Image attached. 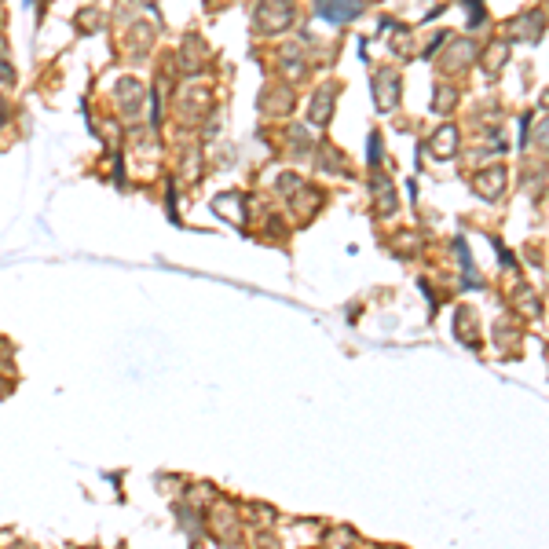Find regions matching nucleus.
Returning <instances> with one entry per match:
<instances>
[{"label":"nucleus","instance_id":"2","mask_svg":"<svg viewBox=\"0 0 549 549\" xmlns=\"http://www.w3.org/2000/svg\"><path fill=\"white\" fill-rule=\"evenodd\" d=\"M546 129H549V125H546ZM542 143H549V132H542Z\"/></svg>","mask_w":549,"mask_h":549},{"label":"nucleus","instance_id":"1","mask_svg":"<svg viewBox=\"0 0 549 549\" xmlns=\"http://www.w3.org/2000/svg\"><path fill=\"white\" fill-rule=\"evenodd\" d=\"M502 183H505L502 169H498V172H487V176H480V180H476V187H480L483 198H498V195H502Z\"/></svg>","mask_w":549,"mask_h":549},{"label":"nucleus","instance_id":"3","mask_svg":"<svg viewBox=\"0 0 549 549\" xmlns=\"http://www.w3.org/2000/svg\"><path fill=\"white\" fill-rule=\"evenodd\" d=\"M546 103H549V92H546Z\"/></svg>","mask_w":549,"mask_h":549}]
</instances>
